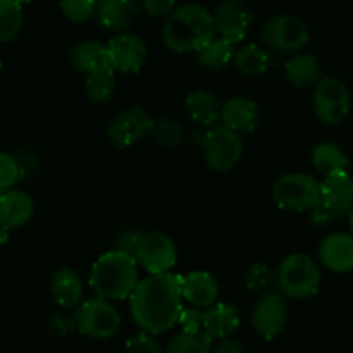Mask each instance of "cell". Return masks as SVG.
<instances>
[{
	"instance_id": "7a4b0ae2",
	"label": "cell",
	"mask_w": 353,
	"mask_h": 353,
	"mask_svg": "<svg viewBox=\"0 0 353 353\" xmlns=\"http://www.w3.org/2000/svg\"><path fill=\"white\" fill-rule=\"evenodd\" d=\"M214 12L199 3H186L169 14L162 28V40L176 54H199L216 38Z\"/></svg>"
},
{
	"instance_id": "2e32d148",
	"label": "cell",
	"mask_w": 353,
	"mask_h": 353,
	"mask_svg": "<svg viewBox=\"0 0 353 353\" xmlns=\"http://www.w3.org/2000/svg\"><path fill=\"white\" fill-rule=\"evenodd\" d=\"M259 123V107L248 97H231L223 103L221 110V124L233 130L240 137L252 134Z\"/></svg>"
},
{
	"instance_id": "e575fe53",
	"label": "cell",
	"mask_w": 353,
	"mask_h": 353,
	"mask_svg": "<svg viewBox=\"0 0 353 353\" xmlns=\"http://www.w3.org/2000/svg\"><path fill=\"white\" fill-rule=\"evenodd\" d=\"M23 172V165L14 155L7 154V152L0 155V188H2V192L14 188Z\"/></svg>"
},
{
	"instance_id": "f35d334b",
	"label": "cell",
	"mask_w": 353,
	"mask_h": 353,
	"mask_svg": "<svg viewBox=\"0 0 353 353\" xmlns=\"http://www.w3.org/2000/svg\"><path fill=\"white\" fill-rule=\"evenodd\" d=\"M50 330L52 333L59 334V336H68V334L74 333V331H78L74 316L69 317L68 314H54L50 317Z\"/></svg>"
},
{
	"instance_id": "277c9868",
	"label": "cell",
	"mask_w": 353,
	"mask_h": 353,
	"mask_svg": "<svg viewBox=\"0 0 353 353\" xmlns=\"http://www.w3.org/2000/svg\"><path fill=\"white\" fill-rule=\"evenodd\" d=\"M321 281L319 264L307 254L288 255L278 268V288L288 299H310L319 292Z\"/></svg>"
},
{
	"instance_id": "83f0119b",
	"label": "cell",
	"mask_w": 353,
	"mask_h": 353,
	"mask_svg": "<svg viewBox=\"0 0 353 353\" xmlns=\"http://www.w3.org/2000/svg\"><path fill=\"white\" fill-rule=\"evenodd\" d=\"M269 54L257 43H248L238 48L234 55V68L245 76H261L269 68Z\"/></svg>"
},
{
	"instance_id": "ab89813d",
	"label": "cell",
	"mask_w": 353,
	"mask_h": 353,
	"mask_svg": "<svg viewBox=\"0 0 353 353\" xmlns=\"http://www.w3.org/2000/svg\"><path fill=\"white\" fill-rule=\"evenodd\" d=\"M179 326L183 331H200L203 330V312L196 307L193 309H183L179 317Z\"/></svg>"
},
{
	"instance_id": "1f68e13d",
	"label": "cell",
	"mask_w": 353,
	"mask_h": 353,
	"mask_svg": "<svg viewBox=\"0 0 353 353\" xmlns=\"http://www.w3.org/2000/svg\"><path fill=\"white\" fill-rule=\"evenodd\" d=\"M245 285L250 292L264 295V293L274 292V286H278V271H272L268 264L255 262L248 268L245 276Z\"/></svg>"
},
{
	"instance_id": "ac0fdd59",
	"label": "cell",
	"mask_w": 353,
	"mask_h": 353,
	"mask_svg": "<svg viewBox=\"0 0 353 353\" xmlns=\"http://www.w3.org/2000/svg\"><path fill=\"white\" fill-rule=\"evenodd\" d=\"M241 324L240 309L233 303L217 302L203 310V331L212 341L230 340Z\"/></svg>"
},
{
	"instance_id": "f1b7e54d",
	"label": "cell",
	"mask_w": 353,
	"mask_h": 353,
	"mask_svg": "<svg viewBox=\"0 0 353 353\" xmlns=\"http://www.w3.org/2000/svg\"><path fill=\"white\" fill-rule=\"evenodd\" d=\"M212 352V338L203 330L200 331H179L165 345V353H210Z\"/></svg>"
},
{
	"instance_id": "8992f818",
	"label": "cell",
	"mask_w": 353,
	"mask_h": 353,
	"mask_svg": "<svg viewBox=\"0 0 353 353\" xmlns=\"http://www.w3.org/2000/svg\"><path fill=\"white\" fill-rule=\"evenodd\" d=\"M199 143L205 164L217 172L234 169L243 155V140L240 134L221 123L200 133Z\"/></svg>"
},
{
	"instance_id": "52a82bcc",
	"label": "cell",
	"mask_w": 353,
	"mask_h": 353,
	"mask_svg": "<svg viewBox=\"0 0 353 353\" xmlns=\"http://www.w3.org/2000/svg\"><path fill=\"white\" fill-rule=\"evenodd\" d=\"M314 112L321 123L327 126H338L345 123L350 114V90L336 76H324L314 88Z\"/></svg>"
},
{
	"instance_id": "7402d4cb",
	"label": "cell",
	"mask_w": 353,
	"mask_h": 353,
	"mask_svg": "<svg viewBox=\"0 0 353 353\" xmlns=\"http://www.w3.org/2000/svg\"><path fill=\"white\" fill-rule=\"evenodd\" d=\"M138 3L134 0H97L95 17L107 31H126L138 17Z\"/></svg>"
},
{
	"instance_id": "30bf717a",
	"label": "cell",
	"mask_w": 353,
	"mask_h": 353,
	"mask_svg": "<svg viewBox=\"0 0 353 353\" xmlns=\"http://www.w3.org/2000/svg\"><path fill=\"white\" fill-rule=\"evenodd\" d=\"M155 119L141 105L128 107L121 110L107 124V138L116 148L126 150L140 143L154 131Z\"/></svg>"
},
{
	"instance_id": "44dd1931",
	"label": "cell",
	"mask_w": 353,
	"mask_h": 353,
	"mask_svg": "<svg viewBox=\"0 0 353 353\" xmlns=\"http://www.w3.org/2000/svg\"><path fill=\"white\" fill-rule=\"evenodd\" d=\"M34 214V202L26 192L10 188L0 195V221L2 228L17 230L31 221Z\"/></svg>"
},
{
	"instance_id": "8d00e7d4",
	"label": "cell",
	"mask_w": 353,
	"mask_h": 353,
	"mask_svg": "<svg viewBox=\"0 0 353 353\" xmlns=\"http://www.w3.org/2000/svg\"><path fill=\"white\" fill-rule=\"evenodd\" d=\"M124 353H165L159 341L155 340L154 334H148L145 331L133 334L130 340L126 341Z\"/></svg>"
},
{
	"instance_id": "5bb4252c",
	"label": "cell",
	"mask_w": 353,
	"mask_h": 353,
	"mask_svg": "<svg viewBox=\"0 0 353 353\" xmlns=\"http://www.w3.org/2000/svg\"><path fill=\"white\" fill-rule=\"evenodd\" d=\"M214 21H216L217 34L238 45L245 40L254 23V12L245 0H224L214 10Z\"/></svg>"
},
{
	"instance_id": "484cf974",
	"label": "cell",
	"mask_w": 353,
	"mask_h": 353,
	"mask_svg": "<svg viewBox=\"0 0 353 353\" xmlns=\"http://www.w3.org/2000/svg\"><path fill=\"white\" fill-rule=\"evenodd\" d=\"M312 164L319 174L330 178V176L340 174V172H347L350 159L340 145L333 143V141H323L312 150Z\"/></svg>"
},
{
	"instance_id": "8fae6325",
	"label": "cell",
	"mask_w": 353,
	"mask_h": 353,
	"mask_svg": "<svg viewBox=\"0 0 353 353\" xmlns=\"http://www.w3.org/2000/svg\"><path fill=\"white\" fill-rule=\"evenodd\" d=\"M137 261L148 272V276L172 272L178 261L174 241L162 231H145L137 252Z\"/></svg>"
},
{
	"instance_id": "d590c367",
	"label": "cell",
	"mask_w": 353,
	"mask_h": 353,
	"mask_svg": "<svg viewBox=\"0 0 353 353\" xmlns=\"http://www.w3.org/2000/svg\"><path fill=\"white\" fill-rule=\"evenodd\" d=\"M145 231H141L140 228H124L116 238V250L124 252V254L131 255V257L137 259V252L138 247H140L141 240H143Z\"/></svg>"
},
{
	"instance_id": "4dcf8cb0",
	"label": "cell",
	"mask_w": 353,
	"mask_h": 353,
	"mask_svg": "<svg viewBox=\"0 0 353 353\" xmlns=\"http://www.w3.org/2000/svg\"><path fill=\"white\" fill-rule=\"evenodd\" d=\"M23 30V3L17 0H0V41L7 43Z\"/></svg>"
},
{
	"instance_id": "5b68a950",
	"label": "cell",
	"mask_w": 353,
	"mask_h": 353,
	"mask_svg": "<svg viewBox=\"0 0 353 353\" xmlns=\"http://www.w3.org/2000/svg\"><path fill=\"white\" fill-rule=\"evenodd\" d=\"M276 205L290 212H312L323 202L321 183L307 172H288L272 185Z\"/></svg>"
},
{
	"instance_id": "ee69618b",
	"label": "cell",
	"mask_w": 353,
	"mask_h": 353,
	"mask_svg": "<svg viewBox=\"0 0 353 353\" xmlns=\"http://www.w3.org/2000/svg\"><path fill=\"white\" fill-rule=\"evenodd\" d=\"M17 2H19V3H30V2H33V0H17Z\"/></svg>"
},
{
	"instance_id": "60d3db41",
	"label": "cell",
	"mask_w": 353,
	"mask_h": 353,
	"mask_svg": "<svg viewBox=\"0 0 353 353\" xmlns=\"http://www.w3.org/2000/svg\"><path fill=\"white\" fill-rule=\"evenodd\" d=\"M310 219H312V223L316 224V226H330L334 221H338V216L321 203V205H317L316 209L310 212Z\"/></svg>"
},
{
	"instance_id": "6da1fadb",
	"label": "cell",
	"mask_w": 353,
	"mask_h": 353,
	"mask_svg": "<svg viewBox=\"0 0 353 353\" xmlns=\"http://www.w3.org/2000/svg\"><path fill=\"white\" fill-rule=\"evenodd\" d=\"M183 302V276H147L131 295L130 314L141 331L157 336L179 324Z\"/></svg>"
},
{
	"instance_id": "4316f807",
	"label": "cell",
	"mask_w": 353,
	"mask_h": 353,
	"mask_svg": "<svg viewBox=\"0 0 353 353\" xmlns=\"http://www.w3.org/2000/svg\"><path fill=\"white\" fill-rule=\"evenodd\" d=\"M234 47L236 45L231 43V41L216 37L207 47H203L196 54V62L207 71H223L231 62H234V55H236V48Z\"/></svg>"
},
{
	"instance_id": "b9f144b4",
	"label": "cell",
	"mask_w": 353,
	"mask_h": 353,
	"mask_svg": "<svg viewBox=\"0 0 353 353\" xmlns=\"http://www.w3.org/2000/svg\"><path fill=\"white\" fill-rule=\"evenodd\" d=\"M210 353H245V350H243V347L240 345V341L231 340L230 338V340L219 341V343L212 348V352Z\"/></svg>"
},
{
	"instance_id": "e0dca14e",
	"label": "cell",
	"mask_w": 353,
	"mask_h": 353,
	"mask_svg": "<svg viewBox=\"0 0 353 353\" xmlns=\"http://www.w3.org/2000/svg\"><path fill=\"white\" fill-rule=\"evenodd\" d=\"M69 62H71L72 69L79 74H85V78L112 68L107 43L97 40H81L72 45L69 50Z\"/></svg>"
},
{
	"instance_id": "4fadbf2b",
	"label": "cell",
	"mask_w": 353,
	"mask_h": 353,
	"mask_svg": "<svg viewBox=\"0 0 353 353\" xmlns=\"http://www.w3.org/2000/svg\"><path fill=\"white\" fill-rule=\"evenodd\" d=\"M110 65L121 74H134L147 62L148 47L145 40L133 33H121L107 43Z\"/></svg>"
},
{
	"instance_id": "74e56055",
	"label": "cell",
	"mask_w": 353,
	"mask_h": 353,
	"mask_svg": "<svg viewBox=\"0 0 353 353\" xmlns=\"http://www.w3.org/2000/svg\"><path fill=\"white\" fill-rule=\"evenodd\" d=\"M140 3L150 17H162L174 12L176 0H140Z\"/></svg>"
},
{
	"instance_id": "f546056e",
	"label": "cell",
	"mask_w": 353,
	"mask_h": 353,
	"mask_svg": "<svg viewBox=\"0 0 353 353\" xmlns=\"http://www.w3.org/2000/svg\"><path fill=\"white\" fill-rule=\"evenodd\" d=\"M116 71L112 68L105 71L95 72L85 78L86 95L95 103H107L112 100L116 93Z\"/></svg>"
},
{
	"instance_id": "836d02e7",
	"label": "cell",
	"mask_w": 353,
	"mask_h": 353,
	"mask_svg": "<svg viewBox=\"0 0 353 353\" xmlns=\"http://www.w3.org/2000/svg\"><path fill=\"white\" fill-rule=\"evenodd\" d=\"M61 10L71 23H85L97 12V0H61Z\"/></svg>"
},
{
	"instance_id": "cb8c5ba5",
	"label": "cell",
	"mask_w": 353,
	"mask_h": 353,
	"mask_svg": "<svg viewBox=\"0 0 353 353\" xmlns=\"http://www.w3.org/2000/svg\"><path fill=\"white\" fill-rule=\"evenodd\" d=\"M221 110H223V105L219 103L217 97L209 90H193L186 95V116H188L190 121L205 128V130L219 124Z\"/></svg>"
},
{
	"instance_id": "d4e9b609",
	"label": "cell",
	"mask_w": 353,
	"mask_h": 353,
	"mask_svg": "<svg viewBox=\"0 0 353 353\" xmlns=\"http://www.w3.org/2000/svg\"><path fill=\"white\" fill-rule=\"evenodd\" d=\"M285 74L295 88H309L321 81V64L316 55L295 54L285 64Z\"/></svg>"
},
{
	"instance_id": "9a60e30c",
	"label": "cell",
	"mask_w": 353,
	"mask_h": 353,
	"mask_svg": "<svg viewBox=\"0 0 353 353\" xmlns=\"http://www.w3.org/2000/svg\"><path fill=\"white\" fill-rule=\"evenodd\" d=\"M319 261L338 274L353 271V234L343 231L327 234L319 245Z\"/></svg>"
},
{
	"instance_id": "7bdbcfd3",
	"label": "cell",
	"mask_w": 353,
	"mask_h": 353,
	"mask_svg": "<svg viewBox=\"0 0 353 353\" xmlns=\"http://www.w3.org/2000/svg\"><path fill=\"white\" fill-rule=\"evenodd\" d=\"M348 226H350V233L353 234V209H352V212L348 214Z\"/></svg>"
},
{
	"instance_id": "d6986e66",
	"label": "cell",
	"mask_w": 353,
	"mask_h": 353,
	"mask_svg": "<svg viewBox=\"0 0 353 353\" xmlns=\"http://www.w3.org/2000/svg\"><path fill=\"white\" fill-rule=\"evenodd\" d=\"M219 283L210 272L192 271L183 274V299L196 309H209L219 300Z\"/></svg>"
},
{
	"instance_id": "ffe728a7",
	"label": "cell",
	"mask_w": 353,
	"mask_h": 353,
	"mask_svg": "<svg viewBox=\"0 0 353 353\" xmlns=\"http://www.w3.org/2000/svg\"><path fill=\"white\" fill-rule=\"evenodd\" d=\"M50 295L62 309H78L85 296V285L79 272L72 268H61L52 272Z\"/></svg>"
},
{
	"instance_id": "ba28073f",
	"label": "cell",
	"mask_w": 353,
	"mask_h": 353,
	"mask_svg": "<svg viewBox=\"0 0 353 353\" xmlns=\"http://www.w3.org/2000/svg\"><path fill=\"white\" fill-rule=\"evenodd\" d=\"M78 333L92 340H109L121 327V314L109 300L92 299L83 302L74 312Z\"/></svg>"
},
{
	"instance_id": "9c48e42d",
	"label": "cell",
	"mask_w": 353,
	"mask_h": 353,
	"mask_svg": "<svg viewBox=\"0 0 353 353\" xmlns=\"http://www.w3.org/2000/svg\"><path fill=\"white\" fill-rule=\"evenodd\" d=\"M262 41L268 48L281 54H296L309 43V28L300 17L279 14L262 26Z\"/></svg>"
},
{
	"instance_id": "7c38bea8",
	"label": "cell",
	"mask_w": 353,
	"mask_h": 353,
	"mask_svg": "<svg viewBox=\"0 0 353 353\" xmlns=\"http://www.w3.org/2000/svg\"><path fill=\"white\" fill-rule=\"evenodd\" d=\"M288 321V309L283 293L269 292L259 296L252 312V327L264 340H274L283 333Z\"/></svg>"
},
{
	"instance_id": "603a6c76",
	"label": "cell",
	"mask_w": 353,
	"mask_h": 353,
	"mask_svg": "<svg viewBox=\"0 0 353 353\" xmlns=\"http://www.w3.org/2000/svg\"><path fill=\"white\" fill-rule=\"evenodd\" d=\"M323 205L327 207L338 217L350 214L353 209V178L347 172L324 178L321 183Z\"/></svg>"
},
{
	"instance_id": "3957f363",
	"label": "cell",
	"mask_w": 353,
	"mask_h": 353,
	"mask_svg": "<svg viewBox=\"0 0 353 353\" xmlns=\"http://www.w3.org/2000/svg\"><path fill=\"white\" fill-rule=\"evenodd\" d=\"M140 281L137 259L116 248L97 259L88 279L95 295L109 302L131 299Z\"/></svg>"
},
{
	"instance_id": "d6a6232c",
	"label": "cell",
	"mask_w": 353,
	"mask_h": 353,
	"mask_svg": "<svg viewBox=\"0 0 353 353\" xmlns=\"http://www.w3.org/2000/svg\"><path fill=\"white\" fill-rule=\"evenodd\" d=\"M152 137L161 147L176 148L185 140V131L181 124L172 117H161V119H155Z\"/></svg>"
}]
</instances>
